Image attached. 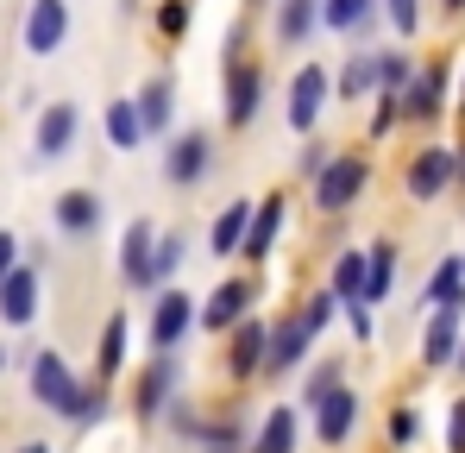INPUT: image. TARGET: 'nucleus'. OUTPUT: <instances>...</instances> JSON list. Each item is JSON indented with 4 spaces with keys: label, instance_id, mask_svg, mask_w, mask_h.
I'll list each match as a JSON object with an SVG mask.
<instances>
[{
    "label": "nucleus",
    "instance_id": "obj_1",
    "mask_svg": "<svg viewBox=\"0 0 465 453\" xmlns=\"http://www.w3.org/2000/svg\"><path fill=\"white\" fill-rule=\"evenodd\" d=\"M32 390H38V403H45V409H57V416H76V422L94 416V397L76 390V378L64 372V359H57V353H38V359H32Z\"/></svg>",
    "mask_w": 465,
    "mask_h": 453
},
{
    "label": "nucleus",
    "instance_id": "obj_2",
    "mask_svg": "<svg viewBox=\"0 0 465 453\" xmlns=\"http://www.w3.org/2000/svg\"><path fill=\"white\" fill-rule=\"evenodd\" d=\"M359 189H365V164H359V157H333V164L321 170V183H314V202H321L327 215H340L346 202H359Z\"/></svg>",
    "mask_w": 465,
    "mask_h": 453
},
{
    "label": "nucleus",
    "instance_id": "obj_3",
    "mask_svg": "<svg viewBox=\"0 0 465 453\" xmlns=\"http://www.w3.org/2000/svg\"><path fill=\"white\" fill-rule=\"evenodd\" d=\"M70 32V6L64 0H32V19H25V51L32 57H51Z\"/></svg>",
    "mask_w": 465,
    "mask_h": 453
},
{
    "label": "nucleus",
    "instance_id": "obj_4",
    "mask_svg": "<svg viewBox=\"0 0 465 453\" xmlns=\"http://www.w3.org/2000/svg\"><path fill=\"white\" fill-rule=\"evenodd\" d=\"M321 101H327V70H296V82H290V126L296 133H309L314 114H321Z\"/></svg>",
    "mask_w": 465,
    "mask_h": 453
},
{
    "label": "nucleus",
    "instance_id": "obj_5",
    "mask_svg": "<svg viewBox=\"0 0 465 453\" xmlns=\"http://www.w3.org/2000/svg\"><path fill=\"white\" fill-rule=\"evenodd\" d=\"M258 95H264V76L252 70V64H232L227 70V120L232 126H245L258 114Z\"/></svg>",
    "mask_w": 465,
    "mask_h": 453
},
{
    "label": "nucleus",
    "instance_id": "obj_6",
    "mask_svg": "<svg viewBox=\"0 0 465 453\" xmlns=\"http://www.w3.org/2000/svg\"><path fill=\"white\" fill-rule=\"evenodd\" d=\"M453 170H460V151H421V157H415V170H409V196H421V202H428V196H440Z\"/></svg>",
    "mask_w": 465,
    "mask_h": 453
},
{
    "label": "nucleus",
    "instance_id": "obj_7",
    "mask_svg": "<svg viewBox=\"0 0 465 453\" xmlns=\"http://www.w3.org/2000/svg\"><path fill=\"white\" fill-rule=\"evenodd\" d=\"M189 321H195L189 297H183V290H163V297H157V308H152V340H157V347H176Z\"/></svg>",
    "mask_w": 465,
    "mask_h": 453
},
{
    "label": "nucleus",
    "instance_id": "obj_8",
    "mask_svg": "<svg viewBox=\"0 0 465 453\" xmlns=\"http://www.w3.org/2000/svg\"><path fill=\"white\" fill-rule=\"evenodd\" d=\"M0 315H6L13 327L38 315V271H13V277L0 284Z\"/></svg>",
    "mask_w": 465,
    "mask_h": 453
},
{
    "label": "nucleus",
    "instance_id": "obj_9",
    "mask_svg": "<svg viewBox=\"0 0 465 453\" xmlns=\"http://www.w3.org/2000/svg\"><path fill=\"white\" fill-rule=\"evenodd\" d=\"M120 265H126L133 284H157V252H152V226L145 221L126 226V258H120Z\"/></svg>",
    "mask_w": 465,
    "mask_h": 453
},
{
    "label": "nucleus",
    "instance_id": "obj_10",
    "mask_svg": "<svg viewBox=\"0 0 465 453\" xmlns=\"http://www.w3.org/2000/svg\"><path fill=\"white\" fill-rule=\"evenodd\" d=\"M352 422H359V397H352V390H333V397L321 403V422H314V428H321V441H346Z\"/></svg>",
    "mask_w": 465,
    "mask_h": 453
},
{
    "label": "nucleus",
    "instance_id": "obj_11",
    "mask_svg": "<svg viewBox=\"0 0 465 453\" xmlns=\"http://www.w3.org/2000/svg\"><path fill=\"white\" fill-rule=\"evenodd\" d=\"M365 277H371V252H340V265H333V297L365 302Z\"/></svg>",
    "mask_w": 465,
    "mask_h": 453
},
{
    "label": "nucleus",
    "instance_id": "obj_12",
    "mask_svg": "<svg viewBox=\"0 0 465 453\" xmlns=\"http://www.w3.org/2000/svg\"><path fill=\"white\" fill-rule=\"evenodd\" d=\"M314 340V327H309V315H290L277 334H271V366H296L302 359V347Z\"/></svg>",
    "mask_w": 465,
    "mask_h": 453
},
{
    "label": "nucleus",
    "instance_id": "obj_13",
    "mask_svg": "<svg viewBox=\"0 0 465 453\" xmlns=\"http://www.w3.org/2000/svg\"><path fill=\"white\" fill-rule=\"evenodd\" d=\"M277 226H283V202L271 196V202L252 215V226H245V246H239V252H245V258H264V252H271V239H277Z\"/></svg>",
    "mask_w": 465,
    "mask_h": 453
},
{
    "label": "nucleus",
    "instance_id": "obj_14",
    "mask_svg": "<svg viewBox=\"0 0 465 453\" xmlns=\"http://www.w3.org/2000/svg\"><path fill=\"white\" fill-rule=\"evenodd\" d=\"M453 347H460V302L434 315V327H428V366H447V359H460Z\"/></svg>",
    "mask_w": 465,
    "mask_h": 453
},
{
    "label": "nucleus",
    "instance_id": "obj_15",
    "mask_svg": "<svg viewBox=\"0 0 465 453\" xmlns=\"http://www.w3.org/2000/svg\"><path fill=\"white\" fill-rule=\"evenodd\" d=\"M258 359H271V327H264V321H245V327L232 334V372H252Z\"/></svg>",
    "mask_w": 465,
    "mask_h": 453
},
{
    "label": "nucleus",
    "instance_id": "obj_16",
    "mask_svg": "<svg viewBox=\"0 0 465 453\" xmlns=\"http://www.w3.org/2000/svg\"><path fill=\"white\" fill-rule=\"evenodd\" d=\"M70 139H76V107H51L38 120V151L57 157V151H70Z\"/></svg>",
    "mask_w": 465,
    "mask_h": 453
},
{
    "label": "nucleus",
    "instance_id": "obj_17",
    "mask_svg": "<svg viewBox=\"0 0 465 453\" xmlns=\"http://www.w3.org/2000/svg\"><path fill=\"white\" fill-rule=\"evenodd\" d=\"M245 302H252V284H221L214 302L202 308V321H208V327H232V321L245 315Z\"/></svg>",
    "mask_w": 465,
    "mask_h": 453
},
{
    "label": "nucleus",
    "instance_id": "obj_18",
    "mask_svg": "<svg viewBox=\"0 0 465 453\" xmlns=\"http://www.w3.org/2000/svg\"><path fill=\"white\" fill-rule=\"evenodd\" d=\"M378 76H384V57H371V51L359 57V51H352V64H346V76H340V95H346V101H359V95H371V88H378Z\"/></svg>",
    "mask_w": 465,
    "mask_h": 453
},
{
    "label": "nucleus",
    "instance_id": "obj_19",
    "mask_svg": "<svg viewBox=\"0 0 465 453\" xmlns=\"http://www.w3.org/2000/svg\"><path fill=\"white\" fill-rule=\"evenodd\" d=\"M290 448H296V409H271L252 453H290Z\"/></svg>",
    "mask_w": 465,
    "mask_h": 453
},
{
    "label": "nucleus",
    "instance_id": "obj_20",
    "mask_svg": "<svg viewBox=\"0 0 465 453\" xmlns=\"http://www.w3.org/2000/svg\"><path fill=\"white\" fill-rule=\"evenodd\" d=\"M208 170V139H176V151H170V176L176 183H195Z\"/></svg>",
    "mask_w": 465,
    "mask_h": 453
},
{
    "label": "nucleus",
    "instance_id": "obj_21",
    "mask_svg": "<svg viewBox=\"0 0 465 453\" xmlns=\"http://www.w3.org/2000/svg\"><path fill=\"white\" fill-rule=\"evenodd\" d=\"M245 226H252V202H232L227 215L214 221V252H239L245 246Z\"/></svg>",
    "mask_w": 465,
    "mask_h": 453
},
{
    "label": "nucleus",
    "instance_id": "obj_22",
    "mask_svg": "<svg viewBox=\"0 0 465 453\" xmlns=\"http://www.w3.org/2000/svg\"><path fill=\"white\" fill-rule=\"evenodd\" d=\"M107 133H114V146H120V151H133L139 139H145V120H139V107L114 101V107H107Z\"/></svg>",
    "mask_w": 465,
    "mask_h": 453
},
{
    "label": "nucleus",
    "instance_id": "obj_23",
    "mask_svg": "<svg viewBox=\"0 0 465 453\" xmlns=\"http://www.w3.org/2000/svg\"><path fill=\"white\" fill-rule=\"evenodd\" d=\"M440 82H447V70H428L421 82H415V95H409L402 107H409L415 120H434V114H440Z\"/></svg>",
    "mask_w": 465,
    "mask_h": 453
},
{
    "label": "nucleus",
    "instance_id": "obj_24",
    "mask_svg": "<svg viewBox=\"0 0 465 453\" xmlns=\"http://www.w3.org/2000/svg\"><path fill=\"white\" fill-rule=\"evenodd\" d=\"M139 120H145V133H163L170 126V82H152L139 95Z\"/></svg>",
    "mask_w": 465,
    "mask_h": 453
},
{
    "label": "nucleus",
    "instance_id": "obj_25",
    "mask_svg": "<svg viewBox=\"0 0 465 453\" xmlns=\"http://www.w3.org/2000/svg\"><path fill=\"white\" fill-rule=\"evenodd\" d=\"M120 366H126V315H114V321H107V334H101V372L114 378Z\"/></svg>",
    "mask_w": 465,
    "mask_h": 453
},
{
    "label": "nucleus",
    "instance_id": "obj_26",
    "mask_svg": "<svg viewBox=\"0 0 465 453\" xmlns=\"http://www.w3.org/2000/svg\"><path fill=\"white\" fill-rule=\"evenodd\" d=\"M465 290V265L460 258H447L440 271H434V284H428V302H440V308H453V297Z\"/></svg>",
    "mask_w": 465,
    "mask_h": 453
},
{
    "label": "nucleus",
    "instance_id": "obj_27",
    "mask_svg": "<svg viewBox=\"0 0 465 453\" xmlns=\"http://www.w3.org/2000/svg\"><path fill=\"white\" fill-rule=\"evenodd\" d=\"M94 215H101V208H94V196H64V202H57V221L70 226V233H88V226H94Z\"/></svg>",
    "mask_w": 465,
    "mask_h": 453
},
{
    "label": "nucleus",
    "instance_id": "obj_28",
    "mask_svg": "<svg viewBox=\"0 0 465 453\" xmlns=\"http://www.w3.org/2000/svg\"><path fill=\"white\" fill-rule=\"evenodd\" d=\"M390 271H396V252H390V246H371V277H365V302H384Z\"/></svg>",
    "mask_w": 465,
    "mask_h": 453
},
{
    "label": "nucleus",
    "instance_id": "obj_29",
    "mask_svg": "<svg viewBox=\"0 0 465 453\" xmlns=\"http://www.w3.org/2000/svg\"><path fill=\"white\" fill-rule=\"evenodd\" d=\"M309 25H314V0H283V19H277V32H283V38L296 45V38H302Z\"/></svg>",
    "mask_w": 465,
    "mask_h": 453
},
{
    "label": "nucleus",
    "instance_id": "obj_30",
    "mask_svg": "<svg viewBox=\"0 0 465 453\" xmlns=\"http://www.w3.org/2000/svg\"><path fill=\"white\" fill-rule=\"evenodd\" d=\"M365 13H371V0H327V13H321V19H327V25H340V32H352Z\"/></svg>",
    "mask_w": 465,
    "mask_h": 453
},
{
    "label": "nucleus",
    "instance_id": "obj_31",
    "mask_svg": "<svg viewBox=\"0 0 465 453\" xmlns=\"http://www.w3.org/2000/svg\"><path fill=\"white\" fill-rule=\"evenodd\" d=\"M333 390H340V366H314V378H309V397H302V403H314V409H321V403H327Z\"/></svg>",
    "mask_w": 465,
    "mask_h": 453
},
{
    "label": "nucleus",
    "instance_id": "obj_32",
    "mask_svg": "<svg viewBox=\"0 0 465 453\" xmlns=\"http://www.w3.org/2000/svg\"><path fill=\"white\" fill-rule=\"evenodd\" d=\"M415 435H421L415 409H396V416H390V441H415Z\"/></svg>",
    "mask_w": 465,
    "mask_h": 453
},
{
    "label": "nucleus",
    "instance_id": "obj_33",
    "mask_svg": "<svg viewBox=\"0 0 465 453\" xmlns=\"http://www.w3.org/2000/svg\"><path fill=\"white\" fill-rule=\"evenodd\" d=\"M163 390H170V366H157V372L145 378V409H157V403H163Z\"/></svg>",
    "mask_w": 465,
    "mask_h": 453
},
{
    "label": "nucleus",
    "instance_id": "obj_34",
    "mask_svg": "<svg viewBox=\"0 0 465 453\" xmlns=\"http://www.w3.org/2000/svg\"><path fill=\"white\" fill-rule=\"evenodd\" d=\"M447 448H453V453H465V397L453 403V422H447Z\"/></svg>",
    "mask_w": 465,
    "mask_h": 453
},
{
    "label": "nucleus",
    "instance_id": "obj_35",
    "mask_svg": "<svg viewBox=\"0 0 465 453\" xmlns=\"http://www.w3.org/2000/svg\"><path fill=\"white\" fill-rule=\"evenodd\" d=\"M157 25H163V32H183V25H189V6H183V0H170V6L157 13Z\"/></svg>",
    "mask_w": 465,
    "mask_h": 453
},
{
    "label": "nucleus",
    "instance_id": "obj_36",
    "mask_svg": "<svg viewBox=\"0 0 465 453\" xmlns=\"http://www.w3.org/2000/svg\"><path fill=\"white\" fill-rule=\"evenodd\" d=\"M390 19H396L402 32H415V19H421V6H415V0H390Z\"/></svg>",
    "mask_w": 465,
    "mask_h": 453
},
{
    "label": "nucleus",
    "instance_id": "obj_37",
    "mask_svg": "<svg viewBox=\"0 0 465 453\" xmlns=\"http://www.w3.org/2000/svg\"><path fill=\"white\" fill-rule=\"evenodd\" d=\"M333 302H340V297H314L309 308H302V315H309V327H314V334L327 327V315H333Z\"/></svg>",
    "mask_w": 465,
    "mask_h": 453
},
{
    "label": "nucleus",
    "instance_id": "obj_38",
    "mask_svg": "<svg viewBox=\"0 0 465 453\" xmlns=\"http://www.w3.org/2000/svg\"><path fill=\"white\" fill-rule=\"evenodd\" d=\"M378 82H384L390 95H396V88L409 82V64H402V57H384V76H378Z\"/></svg>",
    "mask_w": 465,
    "mask_h": 453
},
{
    "label": "nucleus",
    "instance_id": "obj_39",
    "mask_svg": "<svg viewBox=\"0 0 465 453\" xmlns=\"http://www.w3.org/2000/svg\"><path fill=\"white\" fill-rule=\"evenodd\" d=\"M13 258H19V246H13V233H0V284H6V277H13V271H19V265H13Z\"/></svg>",
    "mask_w": 465,
    "mask_h": 453
},
{
    "label": "nucleus",
    "instance_id": "obj_40",
    "mask_svg": "<svg viewBox=\"0 0 465 453\" xmlns=\"http://www.w3.org/2000/svg\"><path fill=\"white\" fill-rule=\"evenodd\" d=\"M176 258H183V246H176V239H163V252H157V277H170V271H176Z\"/></svg>",
    "mask_w": 465,
    "mask_h": 453
},
{
    "label": "nucleus",
    "instance_id": "obj_41",
    "mask_svg": "<svg viewBox=\"0 0 465 453\" xmlns=\"http://www.w3.org/2000/svg\"><path fill=\"white\" fill-rule=\"evenodd\" d=\"M19 453H51V448H38V441H32V448H19Z\"/></svg>",
    "mask_w": 465,
    "mask_h": 453
},
{
    "label": "nucleus",
    "instance_id": "obj_42",
    "mask_svg": "<svg viewBox=\"0 0 465 453\" xmlns=\"http://www.w3.org/2000/svg\"><path fill=\"white\" fill-rule=\"evenodd\" d=\"M447 6H453V13H460V6H465V0H447Z\"/></svg>",
    "mask_w": 465,
    "mask_h": 453
},
{
    "label": "nucleus",
    "instance_id": "obj_43",
    "mask_svg": "<svg viewBox=\"0 0 465 453\" xmlns=\"http://www.w3.org/2000/svg\"><path fill=\"white\" fill-rule=\"evenodd\" d=\"M0 366H6V353H0Z\"/></svg>",
    "mask_w": 465,
    "mask_h": 453
},
{
    "label": "nucleus",
    "instance_id": "obj_44",
    "mask_svg": "<svg viewBox=\"0 0 465 453\" xmlns=\"http://www.w3.org/2000/svg\"><path fill=\"white\" fill-rule=\"evenodd\" d=\"M460 366H465V353H460Z\"/></svg>",
    "mask_w": 465,
    "mask_h": 453
},
{
    "label": "nucleus",
    "instance_id": "obj_45",
    "mask_svg": "<svg viewBox=\"0 0 465 453\" xmlns=\"http://www.w3.org/2000/svg\"><path fill=\"white\" fill-rule=\"evenodd\" d=\"M460 170H465V157H460Z\"/></svg>",
    "mask_w": 465,
    "mask_h": 453
}]
</instances>
